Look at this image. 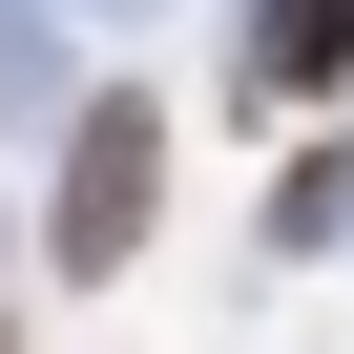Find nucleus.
<instances>
[{"mask_svg": "<svg viewBox=\"0 0 354 354\" xmlns=\"http://www.w3.org/2000/svg\"><path fill=\"white\" fill-rule=\"evenodd\" d=\"M146 209H167V104H84V146H63V271H125Z\"/></svg>", "mask_w": 354, "mask_h": 354, "instance_id": "f257e3e1", "label": "nucleus"}, {"mask_svg": "<svg viewBox=\"0 0 354 354\" xmlns=\"http://www.w3.org/2000/svg\"><path fill=\"white\" fill-rule=\"evenodd\" d=\"M250 42H271V84H333V63H354V0H271Z\"/></svg>", "mask_w": 354, "mask_h": 354, "instance_id": "f03ea898", "label": "nucleus"}, {"mask_svg": "<svg viewBox=\"0 0 354 354\" xmlns=\"http://www.w3.org/2000/svg\"><path fill=\"white\" fill-rule=\"evenodd\" d=\"M0 354H21V313H0Z\"/></svg>", "mask_w": 354, "mask_h": 354, "instance_id": "7ed1b4c3", "label": "nucleus"}]
</instances>
